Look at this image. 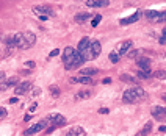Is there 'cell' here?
I'll use <instances>...</instances> for the list:
<instances>
[{
    "instance_id": "cell-1",
    "label": "cell",
    "mask_w": 166,
    "mask_h": 136,
    "mask_svg": "<svg viewBox=\"0 0 166 136\" xmlns=\"http://www.w3.org/2000/svg\"><path fill=\"white\" fill-rule=\"evenodd\" d=\"M77 50L80 52V55L83 57L85 61H91V60H96L100 55L102 46H100V42L96 41V39L82 38V39H80V42H78Z\"/></svg>"
},
{
    "instance_id": "cell-2",
    "label": "cell",
    "mask_w": 166,
    "mask_h": 136,
    "mask_svg": "<svg viewBox=\"0 0 166 136\" xmlns=\"http://www.w3.org/2000/svg\"><path fill=\"white\" fill-rule=\"evenodd\" d=\"M85 63L83 57L80 55V52L74 47H66L63 50V64L66 69H77Z\"/></svg>"
},
{
    "instance_id": "cell-3",
    "label": "cell",
    "mask_w": 166,
    "mask_h": 136,
    "mask_svg": "<svg viewBox=\"0 0 166 136\" xmlns=\"http://www.w3.org/2000/svg\"><path fill=\"white\" fill-rule=\"evenodd\" d=\"M35 42H36V35L32 32H22V33L13 35V47L16 49L27 50V49L35 46Z\"/></svg>"
},
{
    "instance_id": "cell-4",
    "label": "cell",
    "mask_w": 166,
    "mask_h": 136,
    "mask_svg": "<svg viewBox=\"0 0 166 136\" xmlns=\"http://www.w3.org/2000/svg\"><path fill=\"white\" fill-rule=\"evenodd\" d=\"M146 97H147V92L141 86H133V88H128L124 92L122 100H124V103H138V102H143Z\"/></svg>"
},
{
    "instance_id": "cell-5",
    "label": "cell",
    "mask_w": 166,
    "mask_h": 136,
    "mask_svg": "<svg viewBox=\"0 0 166 136\" xmlns=\"http://www.w3.org/2000/svg\"><path fill=\"white\" fill-rule=\"evenodd\" d=\"M33 14L38 16L41 21H46V19L53 17V10L49 5H38V7L33 8Z\"/></svg>"
},
{
    "instance_id": "cell-6",
    "label": "cell",
    "mask_w": 166,
    "mask_h": 136,
    "mask_svg": "<svg viewBox=\"0 0 166 136\" xmlns=\"http://www.w3.org/2000/svg\"><path fill=\"white\" fill-rule=\"evenodd\" d=\"M44 122L47 124V125H50L52 128H57V127H63L66 125V117L63 114H50L47 116Z\"/></svg>"
},
{
    "instance_id": "cell-7",
    "label": "cell",
    "mask_w": 166,
    "mask_h": 136,
    "mask_svg": "<svg viewBox=\"0 0 166 136\" xmlns=\"http://www.w3.org/2000/svg\"><path fill=\"white\" fill-rule=\"evenodd\" d=\"M152 113V117L157 121H162V122H166V107H153L151 110Z\"/></svg>"
},
{
    "instance_id": "cell-8",
    "label": "cell",
    "mask_w": 166,
    "mask_h": 136,
    "mask_svg": "<svg viewBox=\"0 0 166 136\" xmlns=\"http://www.w3.org/2000/svg\"><path fill=\"white\" fill-rule=\"evenodd\" d=\"M133 47V41L132 39H125L122 41L121 44H118V47H116V53L118 55H125L130 52V49Z\"/></svg>"
},
{
    "instance_id": "cell-9",
    "label": "cell",
    "mask_w": 166,
    "mask_h": 136,
    "mask_svg": "<svg viewBox=\"0 0 166 136\" xmlns=\"http://www.w3.org/2000/svg\"><path fill=\"white\" fill-rule=\"evenodd\" d=\"M47 127V124L44 122V121H41V122H38V124H35V125H32L30 128H27L25 132H24V135L25 136H32V135H36V133H39L41 130H44Z\"/></svg>"
},
{
    "instance_id": "cell-10",
    "label": "cell",
    "mask_w": 166,
    "mask_h": 136,
    "mask_svg": "<svg viewBox=\"0 0 166 136\" xmlns=\"http://www.w3.org/2000/svg\"><path fill=\"white\" fill-rule=\"evenodd\" d=\"M151 58H147V57H139L136 60V66L139 67L143 72H151Z\"/></svg>"
},
{
    "instance_id": "cell-11",
    "label": "cell",
    "mask_w": 166,
    "mask_h": 136,
    "mask_svg": "<svg viewBox=\"0 0 166 136\" xmlns=\"http://www.w3.org/2000/svg\"><path fill=\"white\" fill-rule=\"evenodd\" d=\"M30 89H32V83H30V82H22L21 85L16 86L14 94H16V96H24V94H27Z\"/></svg>"
},
{
    "instance_id": "cell-12",
    "label": "cell",
    "mask_w": 166,
    "mask_h": 136,
    "mask_svg": "<svg viewBox=\"0 0 166 136\" xmlns=\"http://www.w3.org/2000/svg\"><path fill=\"white\" fill-rule=\"evenodd\" d=\"M85 5L89 8H103V7H108L110 2L108 0H86Z\"/></svg>"
},
{
    "instance_id": "cell-13",
    "label": "cell",
    "mask_w": 166,
    "mask_h": 136,
    "mask_svg": "<svg viewBox=\"0 0 166 136\" xmlns=\"http://www.w3.org/2000/svg\"><path fill=\"white\" fill-rule=\"evenodd\" d=\"M17 83H19V77H11V78L5 80V82L0 85V91H7L10 88H13V86H16Z\"/></svg>"
},
{
    "instance_id": "cell-14",
    "label": "cell",
    "mask_w": 166,
    "mask_h": 136,
    "mask_svg": "<svg viewBox=\"0 0 166 136\" xmlns=\"http://www.w3.org/2000/svg\"><path fill=\"white\" fill-rule=\"evenodd\" d=\"M69 83H82V85H94L96 82L91 77H83V75H80V77H72V78H69Z\"/></svg>"
},
{
    "instance_id": "cell-15",
    "label": "cell",
    "mask_w": 166,
    "mask_h": 136,
    "mask_svg": "<svg viewBox=\"0 0 166 136\" xmlns=\"http://www.w3.org/2000/svg\"><path fill=\"white\" fill-rule=\"evenodd\" d=\"M66 136H86V132L82 127H71L66 132Z\"/></svg>"
},
{
    "instance_id": "cell-16",
    "label": "cell",
    "mask_w": 166,
    "mask_h": 136,
    "mask_svg": "<svg viewBox=\"0 0 166 136\" xmlns=\"http://www.w3.org/2000/svg\"><path fill=\"white\" fill-rule=\"evenodd\" d=\"M89 97H93V91L91 89H82L75 94V100H86Z\"/></svg>"
},
{
    "instance_id": "cell-17",
    "label": "cell",
    "mask_w": 166,
    "mask_h": 136,
    "mask_svg": "<svg viewBox=\"0 0 166 136\" xmlns=\"http://www.w3.org/2000/svg\"><path fill=\"white\" fill-rule=\"evenodd\" d=\"M139 13H135V14H132V16H128V17H125V19H121L119 21V24L121 25H130V24H133V22H136L138 19H139Z\"/></svg>"
},
{
    "instance_id": "cell-18",
    "label": "cell",
    "mask_w": 166,
    "mask_h": 136,
    "mask_svg": "<svg viewBox=\"0 0 166 136\" xmlns=\"http://www.w3.org/2000/svg\"><path fill=\"white\" fill-rule=\"evenodd\" d=\"M97 72H99V69H96V67H83V69H80V75L91 77V75H96Z\"/></svg>"
},
{
    "instance_id": "cell-19",
    "label": "cell",
    "mask_w": 166,
    "mask_h": 136,
    "mask_svg": "<svg viewBox=\"0 0 166 136\" xmlns=\"http://www.w3.org/2000/svg\"><path fill=\"white\" fill-rule=\"evenodd\" d=\"M151 132H152V122L149 121V122H146V125H144L143 128H141V130H139V132H138L136 135H135V136H147Z\"/></svg>"
},
{
    "instance_id": "cell-20",
    "label": "cell",
    "mask_w": 166,
    "mask_h": 136,
    "mask_svg": "<svg viewBox=\"0 0 166 136\" xmlns=\"http://www.w3.org/2000/svg\"><path fill=\"white\" fill-rule=\"evenodd\" d=\"M158 14H160V11H153V10H147V11H144L146 19H149V21H157Z\"/></svg>"
},
{
    "instance_id": "cell-21",
    "label": "cell",
    "mask_w": 166,
    "mask_h": 136,
    "mask_svg": "<svg viewBox=\"0 0 166 136\" xmlns=\"http://www.w3.org/2000/svg\"><path fill=\"white\" fill-rule=\"evenodd\" d=\"M89 17H93V16L88 14V13H80V14L75 16V22H78V24H80V22H86Z\"/></svg>"
},
{
    "instance_id": "cell-22",
    "label": "cell",
    "mask_w": 166,
    "mask_h": 136,
    "mask_svg": "<svg viewBox=\"0 0 166 136\" xmlns=\"http://www.w3.org/2000/svg\"><path fill=\"white\" fill-rule=\"evenodd\" d=\"M122 82H125V83H136V80H135V77L132 75H128V74H121V77H119Z\"/></svg>"
},
{
    "instance_id": "cell-23",
    "label": "cell",
    "mask_w": 166,
    "mask_h": 136,
    "mask_svg": "<svg viewBox=\"0 0 166 136\" xmlns=\"http://www.w3.org/2000/svg\"><path fill=\"white\" fill-rule=\"evenodd\" d=\"M49 92H50V94H52V97H55V99H57V97H60V94H61L60 88H58V86H55V85H52L50 88H49Z\"/></svg>"
},
{
    "instance_id": "cell-24",
    "label": "cell",
    "mask_w": 166,
    "mask_h": 136,
    "mask_svg": "<svg viewBox=\"0 0 166 136\" xmlns=\"http://www.w3.org/2000/svg\"><path fill=\"white\" fill-rule=\"evenodd\" d=\"M144 50H130V52H128V55H127V57L128 58H139V53H143Z\"/></svg>"
},
{
    "instance_id": "cell-25",
    "label": "cell",
    "mask_w": 166,
    "mask_h": 136,
    "mask_svg": "<svg viewBox=\"0 0 166 136\" xmlns=\"http://www.w3.org/2000/svg\"><path fill=\"white\" fill-rule=\"evenodd\" d=\"M108 57H110V61H111V63H114V64L119 61V55L116 53V52H111V53L108 55Z\"/></svg>"
},
{
    "instance_id": "cell-26",
    "label": "cell",
    "mask_w": 166,
    "mask_h": 136,
    "mask_svg": "<svg viewBox=\"0 0 166 136\" xmlns=\"http://www.w3.org/2000/svg\"><path fill=\"white\" fill-rule=\"evenodd\" d=\"M153 77H157V78H166V71H157L155 74H153Z\"/></svg>"
},
{
    "instance_id": "cell-27",
    "label": "cell",
    "mask_w": 166,
    "mask_h": 136,
    "mask_svg": "<svg viewBox=\"0 0 166 136\" xmlns=\"http://www.w3.org/2000/svg\"><path fill=\"white\" fill-rule=\"evenodd\" d=\"M138 77L143 78V80H147L151 77V72H143V71H141V72H138Z\"/></svg>"
},
{
    "instance_id": "cell-28",
    "label": "cell",
    "mask_w": 166,
    "mask_h": 136,
    "mask_svg": "<svg viewBox=\"0 0 166 136\" xmlns=\"http://www.w3.org/2000/svg\"><path fill=\"white\" fill-rule=\"evenodd\" d=\"M24 66L28 67V69L32 71V69H35V67H36V63H35V61H25V64H24Z\"/></svg>"
},
{
    "instance_id": "cell-29",
    "label": "cell",
    "mask_w": 166,
    "mask_h": 136,
    "mask_svg": "<svg viewBox=\"0 0 166 136\" xmlns=\"http://www.w3.org/2000/svg\"><path fill=\"white\" fill-rule=\"evenodd\" d=\"M100 17H102V16H99V14H97V16H94L93 22H91V24H93V27H97V25H99V22H100Z\"/></svg>"
},
{
    "instance_id": "cell-30",
    "label": "cell",
    "mask_w": 166,
    "mask_h": 136,
    "mask_svg": "<svg viewBox=\"0 0 166 136\" xmlns=\"http://www.w3.org/2000/svg\"><path fill=\"white\" fill-rule=\"evenodd\" d=\"M7 116H8L7 110H5V108H0V121H3V119H5V117H7Z\"/></svg>"
},
{
    "instance_id": "cell-31",
    "label": "cell",
    "mask_w": 166,
    "mask_h": 136,
    "mask_svg": "<svg viewBox=\"0 0 166 136\" xmlns=\"http://www.w3.org/2000/svg\"><path fill=\"white\" fill-rule=\"evenodd\" d=\"M160 44H166V28L163 30V35H162V38H160Z\"/></svg>"
},
{
    "instance_id": "cell-32",
    "label": "cell",
    "mask_w": 166,
    "mask_h": 136,
    "mask_svg": "<svg viewBox=\"0 0 166 136\" xmlns=\"http://www.w3.org/2000/svg\"><path fill=\"white\" fill-rule=\"evenodd\" d=\"M41 94V89L39 88H33L32 89V97H36V96H39Z\"/></svg>"
},
{
    "instance_id": "cell-33",
    "label": "cell",
    "mask_w": 166,
    "mask_h": 136,
    "mask_svg": "<svg viewBox=\"0 0 166 136\" xmlns=\"http://www.w3.org/2000/svg\"><path fill=\"white\" fill-rule=\"evenodd\" d=\"M57 55H60V50H58V49H55V50H52V52H50V55H49V57L53 58V57H57Z\"/></svg>"
},
{
    "instance_id": "cell-34",
    "label": "cell",
    "mask_w": 166,
    "mask_h": 136,
    "mask_svg": "<svg viewBox=\"0 0 166 136\" xmlns=\"http://www.w3.org/2000/svg\"><path fill=\"white\" fill-rule=\"evenodd\" d=\"M102 83H103V85H110V83H111V78H110V77L103 78V80H102Z\"/></svg>"
},
{
    "instance_id": "cell-35",
    "label": "cell",
    "mask_w": 166,
    "mask_h": 136,
    "mask_svg": "<svg viewBox=\"0 0 166 136\" xmlns=\"http://www.w3.org/2000/svg\"><path fill=\"white\" fill-rule=\"evenodd\" d=\"M99 113H100V114H108V108H100Z\"/></svg>"
},
{
    "instance_id": "cell-36",
    "label": "cell",
    "mask_w": 166,
    "mask_h": 136,
    "mask_svg": "<svg viewBox=\"0 0 166 136\" xmlns=\"http://www.w3.org/2000/svg\"><path fill=\"white\" fill-rule=\"evenodd\" d=\"M36 108H38V103H33V107H30V113H33Z\"/></svg>"
},
{
    "instance_id": "cell-37",
    "label": "cell",
    "mask_w": 166,
    "mask_h": 136,
    "mask_svg": "<svg viewBox=\"0 0 166 136\" xmlns=\"http://www.w3.org/2000/svg\"><path fill=\"white\" fill-rule=\"evenodd\" d=\"M158 130H160V132H162V133H166V125H162V127H160Z\"/></svg>"
},
{
    "instance_id": "cell-38",
    "label": "cell",
    "mask_w": 166,
    "mask_h": 136,
    "mask_svg": "<svg viewBox=\"0 0 166 136\" xmlns=\"http://www.w3.org/2000/svg\"><path fill=\"white\" fill-rule=\"evenodd\" d=\"M17 102V97H13V99H10V103H16Z\"/></svg>"
},
{
    "instance_id": "cell-39",
    "label": "cell",
    "mask_w": 166,
    "mask_h": 136,
    "mask_svg": "<svg viewBox=\"0 0 166 136\" xmlns=\"http://www.w3.org/2000/svg\"><path fill=\"white\" fill-rule=\"evenodd\" d=\"M30 119H32V114H27L25 117H24V121H30Z\"/></svg>"
},
{
    "instance_id": "cell-40",
    "label": "cell",
    "mask_w": 166,
    "mask_h": 136,
    "mask_svg": "<svg viewBox=\"0 0 166 136\" xmlns=\"http://www.w3.org/2000/svg\"><path fill=\"white\" fill-rule=\"evenodd\" d=\"M163 99H165V100H166V96H165V97H163Z\"/></svg>"
}]
</instances>
